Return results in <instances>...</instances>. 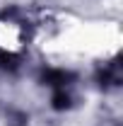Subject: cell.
I'll use <instances>...</instances> for the list:
<instances>
[{
  "mask_svg": "<svg viewBox=\"0 0 123 126\" xmlns=\"http://www.w3.org/2000/svg\"><path fill=\"white\" fill-rule=\"evenodd\" d=\"M51 109L58 111V114H65V111H73L80 104V99H77V94L70 90V87H58V90H53L51 92Z\"/></svg>",
  "mask_w": 123,
  "mask_h": 126,
  "instance_id": "3957f363",
  "label": "cell"
},
{
  "mask_svg": "<svg viewBox=\"0 0 123 126\" xmlns=\"http://www.w3.org/2000/svg\"><path fill=\"white\" fill-rule=\"evenodd\" d=\"M22 65H24V56H22V53L0 46V73H5V75H17V73L22 70Z\"/></svg>",
  "mask_w": 123,
  "mask_h": 126,
  "instance_id": "277c9868",
  "label": "cell"
},
{
  "mask_svg": "<svg viewBox=\"0 0 123 126\" xmlns=\"http://www.w3.org/2000/svg\"><path fill=\"white\" fill-rule=\"evenodd\" d=\"M92 80L94 85H97V90L99 92H113V90H118L123 85V68H121V53H116L111 61L106 63H99L97 68H94L92 73Z\"/></svg>",
  "mask_w": 123,
  "mask_h": 126,
  "instance_id": "6da1fadb",
  "label": "cell"
},
{
  "mask_svg": "<svg viewBox=\"0 0 123 126\" xmlns=\"http://www.w3.org/2000/svg\"><path fill=\"white\" fill-rule=\"evenodd\" d=\"M39 85H44V87H51V90H58V87H73L80 75H77L75 70H70V68H58V65H46V68H41L39 70Z\"/></svg>",
  "mask_w": 123,
  "mask_h": 126,
  "instance_id": "7a4b0ae2",
  "label": "cell"
},
{
  "mask_svg": "<svg viewBox=\"0 0 123 126\" xmlns=\"http://www.w3.org/2000/svg\"><path fill=\"white\" fill-rule=\"evenodd\" d=\"M2 124L5 126H29L31 116H29V111L19 109V107H2Z\"/></svg>",
  "mask_w": 123,
  "mask_h": 126,
  "instance_id": "8992f818",
  "label": "cell"
},
{
  "mask_svg": "<svg viewBox=\"0 0 123 126\" xmlns=\"http://www.w3.org/2000/svg\"><path fill=\"white\" fill-rule=\"evenodd\" d=\"M0 22H2V24H19V27H27V24H29L24 7H22V5H15V2L0 7Z\"/></svg>",
  "mask_w": 123,
  "mask_h": 126,
  "instance_id": "5b68a950",
  "label": "cell"
}]
</instances>
